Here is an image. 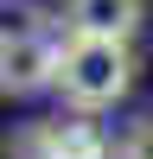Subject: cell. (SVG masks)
<instances>
[{
  "mask_svg": "<svg viewBox=\"0 0 153 159\" xmlns=\"http://www.w3.org/2000/svg\"><path fill=\"white\" fill-rule=\"evenodd\" d=\"M128 83H134V51H128V38H89V32L58 38V76H51V89H58L70 108H83V115L115 108V102L128 96Z\"/></svg>",
  "mask_w": 153,
  "mask_h": 159,
  "instance_id": "6da1fadb",
  "label": "cell"
},
{
  "mask_svg": "<svg viewBox=\"0 0 153 159\" xmlns=\"http://www.w3.org/2000/svg\"><path fill=\"white\" fill-rule=\"evenodd\" d=\"M7 159H109V134L76 108L58 121H32L19 140H7Z\"/></svg>",
  "mask_w": 153,
  "mask_h": 159,
  "instance_id": "7a4b0ae2",
  "label": "cell"
},
{
  "mask_svg": "<svg viewBox=\"0 0 153 159\" xmlns=\"http://www.w3.org/2000/svg\"><path fill=\"white\" fill-rule=\"evenodd\" d=\"M51 76H58V38L45 25L0 38V96H38V89H51Z\"/></svg>",
  "mask_w": 153,
  "mask_h": 159,
  "instance_id": "3957f363",
  "label": "cell"
},
{
  "mask_svg": "<svg viewBox=\"0 0 153 159\" xmlns=\"http://www.w3.org/2000/svg\"><path fill=\"white\" fill-rule=\"evenodd\" d=\"M147 19V0H64V25L89 38H134Z\"/></svg>",
  "mask_w": 153,
  "mask_h": 159,
  "instance_id": "277c9868",
  "label": "cell"
},
{
  "mask_svg": "<svg viewBox=\"0 0 153 159\" xmlns=\"http://www.w3.org/2000/svg\"><path fill=\"white\" fill-rule=\"evenodd\" d=\"M45 25V13L32 7V0H0V38H19V32H38Z\"/></svg>",
  "mask_w": 153,
  "mask_h": 159,
  "instance_id": "5b68a950",
  "label": "cell"
},
{
  "mask_svg": "<svg viewBox=\"0 0 153 159\" xmlns=\"http://www.w3.org/2000/svg\"><path fill=\"white\" fill-rule=\"evenodd\" d=\"M121 159H153V121H140L134 134L121 140Z\"/></svg>",
  "mask_w": 153,
  "mask_h": 159,
  "instance_id": "8992f818",
  "label": "cell"
}]
</instances>
